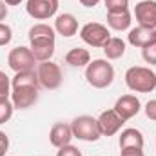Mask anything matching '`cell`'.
<instances>
[{"label":"cell","mask_w":156,"mask_h":156,"mask_svg":"<svg viewBox=\"0 0 156 156\" xmlns=\"http://www.w3.org/2000/svg\"><path fill=\"white\" fill-rule=\"evenodd\" d=\"M145 116L149 120L156 122V100H149L145 104Z\"/></svg>","instance_id":"obj_28"},{"label":"cell","mask_w":156,"mask_h":156,"mask_svg":"<svg viewBox=\"0 0 156 156\" xmlns=\"http://www.w3.org/2000/svg\"><path fill=\"white\" fill-rule=\"evenodd\" d=\"M127 40H129L131 45L144 49V47H147V45H151V44L156 42V29L142 27V26L133 27V29L129 31V35H127Z\"/></svg>","instance_id":"obj_13"},{"label":"cell","mask_w":156,"mask_h":156,"mask_svg":"<svg viewBox=\"0 0 156 156\" xmlns=\"http://www.w3.org/2000/svg\"><path fill=\"white\" fill-rule=\"evenodd\" d=\"M9 98L15 109H29L38 100V87H13Z\"/></svg>","instance_id":"obj_10"},{"label":"cell","mask_w":156,"mask_h":156,"mask_svg":"<svg viewBox=\"0 0 156 156\" xmlns=\"http://www.w3.org/2000/svg\"><path fill=\"white\" fill-rule=\"evenodd\" d=\"M138 26L156 29V0H140L134 7Z\"/></svg>","instance_id":"obj_8"},{"label":"cell","mask_w":156,"mask_h":156,"mask_svg":"<svg viewBox=\"0 0 156 156\" xmlns=\"http://www.w3.org/2000/svg\"><path fill=\"white\" fill-rule=\"evenodd\" d=\"M26 11L35 20H47L56 15L58 0H27Z\"/></svg>","instance_id":"obj_7"},{"label":"cell","mask_w":156,"mask_h":156,"mask_svg":"<svg viewBox=\"0 0 156 156\" xmlns=\"http://www.w3.org/2000/svg\"><path fill=\"white\" fill-rule=\"evenodd\" d=\"M73 131H71V123H64V122H56L51 131H49V142L53 147L60 149L64 145H69L73 140Z\"/></svg>","instance_id":"obj_12"},{"label":"cell","mask_w":156,"mask_h":156,"mask_svg":"<svg viewBox=\"0 0 156 156\" xmlns=\"http://www.w3.org/2000/svg\"><path fill=\"white\" fill-rule=\"evenodd\" d=\"M7 13H9V11H7V4H5L4 0H0V22H2V20H5Z\"/></svg>","instance_id":"obj_31"},{"label":"cell","mask_w":156,"mask_h":156,"mask_svg":"<svg viewBox=\"0 0 156 156\" xmlns=\"http://www.w3.org/2000/svg\"><path fill=\"white\" fill-rule=\"evenodd\" d=\"M7 149H9V138H7L5 133L0 131V156H5Z\"/></svg>","instance_id":"obj_29"},{"label":"cell","mask_w":156,"mask_h":156,"mask_svg":"<svg viewBox=\"0 0 156 156\" xmlns=\"http://www.w3.org/2000/svg\"><path fill=\"white\" fill-rule=\"evenodd\" d=\"M11 87H38V76L35 71H22L11 78Z\"/></svg>","instance_id":"obj_20"},{"label":"cell","mask_w":156,"mask_h":156,"mask_svg":"<svg viewBox=\"0 0 156 156\" xmlns=\"http://www.w3.org/2000/svg\"><path fill=\"white\" fill-rule=\"evenodd\" d=\"M13 111H15V105L11 98H0V123L9 122L13 116Z\"/></svg>","instance_id":"obj_22"},{"label":"cell","mask_w":156,"mask_h":156,"mask_svg":"<svg viewBox=\"0 0 156 156\" xmlns=\"http://www.w3.org/2000/svg\"><path fill=\"white\" fill-rule=\"evenodd\" d=\"M11 38H13V29L7 24L0 22V47L2 45H7L11 42Z\"/></svg>","instance_id":"obj_26"},{"label":"cell","mask_w":156,"mask_h":156,"mask_svg":"<svg viewBox=\"0 0 156 156\" xmlns=\"http://www.w3.org/2000/svg\"><path fill=\"white\" fill-rule=\"evenodd\" d=\"M11 78L7 76L4 71H0V98H9L11 96Z\"/></svg>","instance_id":"obj_23"},{"label":"cell","mask_w":156,"mask_h":156,"mask_svg":"<svg viewBox=\"0 0 156 156\" xmlns=\"http://www.w3.org/2000/svg\"><path fill=\"white\" fill-rule=\"evenodd\" d=\"M29 49L37 62H47L55 55V40H33Z\"/></svg>","instance_id":"obj_15"},{"label":"cell","mask_w":156,"mask_h":156,"mask_svg":"<svg viewBox=\"0 0 156 156\" xmlns=\"http://www.w3.org/2000/svg\"><path fill=\"white\" fill-rule=\"evenodd\" d=\"M120 156H145V154H144V151L138 149V147H125V149H122Z\"/></svg>","instance_id":"obj_30"},{"label":"cell","mask_w":156,"mask_h":156,"mask_svg":"<svg viewBox=\"0 0 156 156\" xmlns=\"http://www.w3.org/2000/svg\"><path fill=\"white\" fill-rule=\"evenodd\" d=\"M131 13L129 9L125 11H109L107 13V26L115 31H125L131 27Z\"/></svg>","instance_id":"obj_16"},{"label":"cell","mask_w":156,"mask_h":156,"mask_svg":"<svg viewBox=\"0 0 156 156\" xmlns=\"http://www.w3.org/2000/svg\"><path fill=\"white\" fill-rule=\"evenodd\" d=\"M98 122V129L102 136H115L118 131L122 129V125L125 123V120L118 115L115 109H107L104 111L100 116L96 118Z\"/></svg>","instance_id":"obj_9"},{"label":"cell","mask_w":156,"mask_h":156,"mask_svg":"<svg viewBox=\"0 0 156 156\" xmlns=\"http://www.w3.org/2000/svg\"><path fill=\"white\" fill-rule=\"evenodd\" d=\"M102 49H104V55L107 60H118L125 55V42L118 37H111L104 44Z\"/></svg>","instance_id":"obj_18"},{"label":"cell","mask_w":156,"mask_h":156,"mask_svg":"<svg viewBox=\"0 0 156 156\" xmlns=\"http://www.w3.org/2000/svg\"><path fill=\"white\" fill-rule=\"evenodd\" d=\"M55 31H56L58 35L66 37V38L75 37V35L78 33L76 16L71 15V13H62V15H58L56 20H55Z\"/></svg>","instance_id":"obj_14"},{"label":"cell","mask_w":156,"mask_h":156,"mask_svg":"<svg viewBox=\"0 0 156 156\" xmlns=\"http://www.w3.org/2000/svg\"><path fill=\"white\" fill-rule=\"evenodd\" d=\"M85 80L94 89H105L115 80V67L107 60L96 58L89 62V66L85 67Z\"/></svg>","instance_id":"obj_1"},{"label":"cell","mask_w":156,"mask_h":156,"mask_svg":"<svg viewBox=\"0 0 156 156\" xmlns=\"http://www.w3.org/2000/svg\"><path fill=\"white\" fill-rule=\"evenodd\" d=\"M142 58H144L147 64H151V66H156V42L142 49Z\"/></svg>","instance_id":"obj_25"},{"label":"cell","mask_w":156,"mask_h":156,"mask_svg":"<svg viewBox=\"0 0 156 156\" xmlns=\"http://www.w3.org/2000/svg\"><path fill=\"white\" fill-rule=\"evenodd\" d=\"M78 2H80L83 7H94V5H96L100 0H78Z\"/></svg>","instance_id":"obj_32"},{"label":"cell","mask_w":156,"mask_h":156,"mask_svg":"<svg viewBox=\"0 0 156 156\" xmlns=\"http://www.w3.org/2000/svg\"><path fill=\"white\" fill-rule=\"evenodd\" d=\"M80 38L91 47H104V44L111 38L107 26L98 22H89L80 29Z\"/></svg>","instance_id":"obj_6"},{"label":"cell","mask_w":156,"mask_h":156,"mask_svg":"<svg viewBox=\"0 0 156 156\" xmlns=\"http://www.w3.org/2000/svg\"><path fill=\"white\" fill-rule=\"evenodd\" d=\"M113 109L127 122V120L134 118L138 113H140L142 104H140L138 96H134V94H123V96H120V98L116 100V104H115Z\"/></svg>","instance_id":"obj_11"},{"label":"cell","mask_w":156,"mask_h":156,"mask_svg":"<svg viewBox=\"0 0 156 156\" xmlns=\"http://www.w3.org/2000/svg\"><path fill=\"white\" fill-rule=\"evenodd\" d=\"M37 76H38L40 87L49 89V91L58 89V87L62 85V80H64L60 66L55 64V62H51V60H47V62H40L38 67H37Z\"/></svg>","instance_id":"obj_4"},{"label":"cell","mask_w":156,"mask_h":156,"mask_svg":"<svg viewBox=\"0 0 156 156\" xmlns=\"http://www.w3.org/2000/svg\"><path fill=\"white\" fill-rule=\"evenodd\" d=\"M125 147H138V149H144V134L138 131V129H123L122 134H120V149H125Z\"/></svg>","instance_id":"obj_17"},{"label":"cell","mask_w":156,"mask_h":156,"mask_svg":"<svg viewBox=\"0 0 156 156\" xmlns=\"http://www.w3.org/2000/svg\"><path fill=\"white\" fill-rule=\"evenodd\" d=\"M56 156H82V153L78 151L75 145H64V147H60L58 149V153H56Z\"/></svg>","instance_id":"obj_27"},{"label":"cell","mask_w":156,"mask_h":156,"mask_svg":"<svg viewBox=\"0 0 156 156\" xmlns=\"http://www.w3.org/2000/svg\"><path fill=\"white\" fill-rule=\"evenodd\" d=\"M66 62L69 66H73V67H87L89 62H91V55L83 47H73L66 55Z\"/></svg>","instance_id":"obj_19"},{"label":"cell","mask_w":156,"mask_h":156,"mask_svg":"<svg viewBox=\"0 0 156 156\" xmlns=\"http://www.w3.org/2000/svg\"><path fill=\"white\" fill-rule=\"evenodd\" d=\"M71 131H73V136L82 142H96L102 136L96 118L89 116V115H82V116L75 118L71 122Z\"/></svg>","instance_id":"obj_3"},{"label":"cell","mask_w":156,"mask_h":156,"mask_svg":"<svg viewBox=\"0 0 156 156\" xmlns=\"http://www.w3.org/2000/svg\"><path fill=\"white\" fill-rule=\"evenodd\" d=\"M35 56L31 53L29 47H24V45H18L15 49L9 51L7 55V64L9 67L15 71V73H22V71H33L35 69Z\"/></svg>","instance_id":"obj_5"},{"label":"cell","mask_w":156,"mask_h":156,"mask_svg":"<svg viewBox=\"0 0 156 156\" xmlns=\"http://www.w3.org/2000/svg\"><path fill=\"white\" fill-rule=\"evenodd\" d=\"M125 83L134 93H151L156 89V75L144 66H134L125 71Z\"/></svg>","instance_id":"obj_2"},{"label":"cell","mask_w":156,"mask_h":156,"mask_svg":"<svg viewBox=\"0 0 156 156\" xmlns=\"http://www.w3.org/2000/svg\"><path fill=\"white\" fill-rule=\"evenodd\" d=\"M4 2H5L7 5H18V4L22 2V0H4Z\"/></svg>","instance_id":"obj_33"},{"label":"cell","mask_w":156,"mask_h":156,"mask_svg":"<svg viewBox=\"0 0 156 156\" xmlns=\"http://www.w3.org/2000/svg\"><path fill=\"white\" fill-rule=\"evenodd\" d=\"M107 13L109 11H125L129 9V0H104Z\"/></svg>","instance_id":"obj_24"},{"label":"cell","mask_w":156,"mask_h":156,"mask_svg":"<svg viewBox=\"0 0 156 156\" xmlns=\"http://www.w3.org/2000/svg\"><path fill=\"white\" fill-rule=\"evenodd\" d=\"M55 27L47 24H35L29 29V42L33 40H55Z\"/></svg>","instance_id":"obj_21"}]
</instances>
